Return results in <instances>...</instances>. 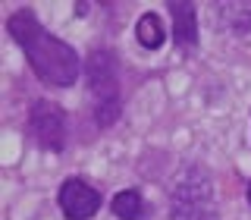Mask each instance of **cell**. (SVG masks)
I'll use <instances>...</instances> for the list:
<instances>
[{
    "instance_id": "obj_1",
    "label": "cell",
    "mask_w": 251,
    "mask_h": 220,
    "mask_svg": "<svg viewBox=\"0 0 251 220\" xmlns=\"http://www.w3.org/2000/svg\"><path fill=\"white\" fill-rule=\"evenodd\" d=\"M6 28L16 38V44L25 51V57L35 69V76L44 85H57V88H69L78 79V54L75 47H69L66 41L53 38L50 31H44L38 26V19L25 10L13 13L6 19Z\"/></svg>"
},
{
    "instance_id": "obj_2",
    "label": "cell",
    "mask_w": 251,
    "mask_h": 220,
    "mask_svg": "<svg viewBox=\"0 0 251 220\" xmlns=\"http://www.w3.org/2000/svg\"><path fill=\"white\" fill-rule=\"evenodd\" d=\"M88 91L94 98V120L98 126H113L120 120V76L116 57L110 51H94L88 57Z\"/></svg>"
},
{
    "instance_id": "obj_3",
    "label": "cell",
    "mask_w": 251,
    "mask_h": 220,
    "mask_svg": "<svg viewBox=\"0 0 251 220\" xmlns=\"http://www.w3.org/2000/svg\"><path fill=\"white\" fill-rule=\"evenodd\" d=\"M170 220H220L214 204V189L204 170H188L182 183L173 192V211Z\"/></svg>"
},
{
    "instance_id": "obj_4",
    "label": "cell",
    "mask_w": 251,
    "mask_h": 220,
    "mask_svg": "<svg viewBox=\"0 0 251 220\" xmlns=\"http://www.w3.org/2000/svg\"><path fill=\"white\" fill-rule=\"evenodd\" d=\"M28 132L35 136V141L47 151H60L66 141V116L57 104L50 101H35L28 113Z\"/></svg>"
},
{
    "instance_id": "obj_5",
    "label": "cell",
    "mask_w": 251,
    "mask_h": 220,
    "mask_svg": "<svg viewBox=\"0 0 251 220\" xmlns=\"http://www.w3.org/2000/svg\"><path fill=\"white\" fill-rule=\"evenodd\" d=\"M60 208L69 220H88L100 208V192L82 179H66L60 189Z\"/></svg>"
},
{
    "instance_id": "obj_6",
    "label": "cell",
    "mask_w": 251,
    "mask_h": 220,
    "mask_svg": "<svg viewBox=\"0 0 251 220\" xmlns=\"http://www.w3.org/2000/svg\"><path fill=\"white\" fill-rule=\"evenodd\" d=\"M173 13V35L182 47H192L198 41V13H195V3H170Z\"/></svg>"
},
{
    "instance_id": "obj_7",
    "label": "cell",
    "mask_w": 251,
    "mask_h": 220,
    "mask_svg": "<svg viewBox=\"0 0 251 220\" xmlns=\"http://www.w3.org/2000/svg\"><path fill=\"white\" fill-rule=\"evenodd\" d=\"M217 10H220V22L232 35H251V3H223Z\"/></svg>"
},
{
    "instance_id": "obj_8",
    "label": "cell",
    "mask_w": 251,
    "mask_h": 220,
    "mask_svg": "<svg viewBox=\"0 0 251 220\" xmlns=\"http://www.w3.org/2000/svg\"><path fill=\"white\" fill-rule=\"evenodd\" d=\"M135 35H138V44L141 47H148V51H157V47L163 44V22H160V16H154V13H145L138 19V26H135Z\"/></svg>"
},
{
    "instance_id": "obj_9",
    "label": "cell",
    "mask_w": 251,
    "mask_h": 220,
    "mask_svg": "<svg viewBox=\"0 0 251 220\" xmlns=\"http://www.w3.org/2000/svg\"><path fill=\"white\" fill-rule=\"evenodd\" d=\"M113 214L120 220H141L145 217V204H141V195L135 189H126L113 198Z\"/></svg>"
},
{
    "instance_id": "obj_10",
    "label": "cell",
    "mask_w": 251,
    "mask_h": 220,
    "mask_svg": "<svg viewBox=\"0 0 251 220\" xmlns=\"http://www.w3.org/2000/svg\"><path fill=\"white\" fill-rule=\"evenodd\" d=\"M248 204H251V183H248Z\"/></svg>"
}]
</instances>
